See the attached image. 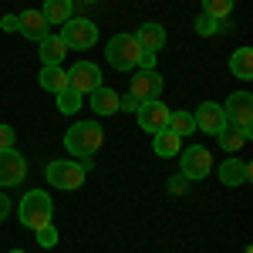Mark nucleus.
<instances>
[{
  "label": "nucleus",
  "mask_w": 253,
  "mask_h": 253,
  "mask_svg": "<svg viewBox=\"0 0 253 253\" xmlns=\"http://www.w3.org/2000/svg\"><path fill=\"white\" fill-rule=\"evenodd\" d=\"M81 3H95V0H81Z\"/></svg>",
  "instance_id": "f704fd0d"
},
{
  "label": "nucleus",
  "mask_w": 253,
  "mask_h": 253,
  "mask_svg": "<svg viewBox=\"0 0 253 253\" xmlns=\"http://www.w3.org/2000/svg\"><path fill=\"white\" fill-rule=\"evenodd\" d=\"M68 88H75L81 95H91L95 88H101V71H98V64H91V61L71 64V71H68Z\"/></svg>",
  "instance_id": "6e6552de"
},
{
  "label": "nucleus",
  "mask_w": 253,
  "mask_h": 253,
  "mask_svg": "<svg viewBox=\"0 0 253 253\" xmlns=\"http://www.w3.org/2000/svg\"><path fill=\"white\" fill-rule=\"evenodd\" d=\"M0 31H7V34L17 31V14H3V17H0Z\"/></svg>",
  "instance_id": "7c9ffc66"
},
{
  "label": "nucleus",
  "mask_w": 253,
  "mask_h": 253,
  "mask_svg": "<svg viewBox=\"0 0 253 253\" xmlns=\"http://www.w3.org/2000/svg\"><path fill=\"white\" fill-rule=\"evenodd\" d=\"M38 54H41V64H61V61L68 58V44L61 41V34H44L38 41Z\"/></svg>",
  "instance_id": "a211bd4d"
},
{
  "label": "nucleus",
  "mask_w": 253,
  "mask_h": 253,
  "mask_svg": "<svg viewBox=\"0 0 253 253\" xmlns=\"http://www.w3.org/2000/svg\"><path fill=\"white\" fill-rule=\"evenodd\" d=\"M10 210H14V203H10V199H7V196L0 193V223H3V219H7V216H10Z\"/></svg>",
  "instance_id": "2f4dec72"
},
{
  "label": "nucleus",
  "mask_w": 253,
  "mask_h": 253,
  "mask_svg": "<svg viewBox=\"0 0 253 253\" xmlns=\"http://www.w3.org/2000/svg\"><path fill=\"white\" fill-rule=\"evenodd\" d=\"M138 128H145L149 135H156V132H162L166 125H169V105L166 101H142L138 105Z\"/></svg>",
  "instance_id": "1a4fd4ad"
},
{
  "label": "nucleus",
  "mask_w": 253,
  "mask_h": 253,
  "mask_svg": "<svg viewBox=\"0 0 253 253\" xmlns=\"http://www.w3.org/2000/svg\"><path fill=\"white\" fill-rule=\"evenodd\" d=\"M210 169H213V152L206 145L179 149V172H182V179H206Z\"/></svg>",
  "instance_id": "423d86ee"
},
{
  "label": "nucleus",
  "mask_w": 253,
  "mask_h": 253,
  "mask_svg": "<svg viewBox=\"0 0 253 253\" xmlns=\"http://www.w3.org/2000/svg\"><path fill=\"white\" fill-rule=\"evenodd\" d=\"M162 88H166V81H162L159 71H138L135 68L128 95H135L138 101H156V98H162Z\"/></svg>",
  "instance_id": "9b49d317"
},
{
  "label": "nucleus",
  "mask_w": 253,
  "mask_h": 253,
  "mask_svg": "<svg viewBox=\"0 0 253 253\" xmlns=\"http://www.w3.org/2000/svg\"><path fill=\"white\" fill-rule=\"evenodd\" d=\"M138 105H142V101H138L135 95H125V98H118V112H138Z\"/></svg>",
  "instance_id": "c756f323"
},
{
  "label": "nucleus",
  "mask_w": 253,
  "mask_h": 253,
  "mask_svg": "<svg viewBox=\"0 0 253 253\" xmlns=\"http://www.w3.org/2000/svg\"><path fill=\"white\" fill-rule=\"evenodd\" d=\"M51 213H54V203H51V196L44 193V189L24 193V199H20V206H17V216H20V223H24L27 230L47 226V223H51Z\"/></svg>",
  "instance_id": "f03ea898"
},
{
  "label": "nucleus",
  "mask_w": 253,
  "mask_h": 253,
  "mask_svg": "<svg viewBox=\"0 0 253 253\" xmlns=\"http://www.w3.org/2000/svg\"><path fill=\"white\" fill-rule=\"evenodd\" d=\"M135 68H138V71H156V54H152V51H142Z\"/></svg>",
  "instance_id": "cd10ccee"
},
{
  "label": "nucleus",
  "mask_w": 253,
  "mask_h": 253,
  "mask_svg": "<svg viewBox=\"0 0 253 253\" xmlns=\"http://www.w3.org/2000/svg\"><path fill=\"white\" fill-rule=\"evenodd\" d=\"M0 149H14V128L0 122Z\"/></svg>",
  "instance_id": "c85d7f7f"
},
{
  "label": "nucleus",
  "mask_w": 253,
  "mask_h": 253,
  "mask_svg": "<svg viewBox=\"0 0 253 253\" xmlns=\"http://www.w3.org/2000/svg\"><path fill=\"white\" fill-rule=\"evenodd\" d=\"M216 175H219V182L223 186H230V189H236V186H243V182H250V166L243 162V159L230 156L219 169H216Z\"/></svg>",
  "instance_id": "ddd939ff"
},
{
  "label": "nucleus",
  "mask_w": 253,
  "mask_h": 253,
  "mask_svg": "<svg viewBox=\"0 0 253 253\" xmlns=\"http://www.w3.org/2000/svg\"><path fill=\"white\" fill-rule=\"evenodd\" d=\"M38 84L44 91H64L68 88V71L61 68V64H41V75H38Z\"/></svg>",
  "instance_id": "6ab92c4d"
},
{
  "label": "nucleus",
  "mask_w": 253,
  "mask_h": 253,
  "mask_svg": "<svg viewBox=\"0 0 253 253\" xmlns=\"http://www.w3.org/2000/svg\"><path fill=\"white\" fill-rule=\"evenodd\" d=\"M84 166L81 162H71V159H54L47 162V182L54 189H81L84 186Z\"/></svg>",
  "instance_id": "39448f33"
},
{
  "label": "nucleus",
  "mask_w": 253,
  "mask_h": 253,
  "mask_svg": "<svg viewBox=\"0 0 253 253\" xmlns=\"http://www.w3.org/2000/svg\"><path fill=\"white\" fill-rule=\"evenodd\" d=\"M169 182H172V186H169V189H172V193H186V182H182V179H179V175H172V179H169Z\"/></svg>",
  "instance_id": "473e14b6"
},
{
  "label": "nucleus",
  "mask_w": 253,
  "mask_h": 253,
  "mask_svg": "<svg viewBox=\"0 0 253 253\" xmlns=\"http://www.w3.org/2000/svg\"><path fill=\"white\" fill-rule=\"evenodd\" d=\"M152 145H156L159 159H172V156H179V149H182V138L175 135L172 128H162V132L152 135Z\"/></svg>",
  "instance_id": "aec40b11"
},
{
  "label": "nucleus",
  "mask_w": 253,
  "mask_h": 253,
  "mask_svg": "<svg viewBox=\"0 0 253 253\" xmlns=\"http://www.w3.org/2000/svg\"><path fill=\"white\" fill-rule=\"evenodd\" d=\"M166 128H172L179 138L193 135V132H196V118H193V112H169V125H166Z\"/></svg>",
  "instance_id": "5701e85b"
},
{
  "label": "nucleus",
  "mask_w": 253,
  "mask_h": 253,
  "mask_svg": "<svg viewBox=\"0 0 253 253\" xmlns=\"http://www.w3.org/2000/svg\"><path fill=\"white\" fill-rule=\"evenodd\" d=\"M233 3L236 0H203V14L213 20H226L233 14Z\"/></svg>",
  "instance_id": "393cba45"
},
{
  "label": "nucleus",
  "mask_w": 253,
  "mask_h": 253,
  "mask_svg": "<svg viewBox=\"0 0 253 253\" xmlns=\"http://www.w3.org/2000/svg\"><path fill=\"white\" fill-rule=\"evenodd\" d=\"M138 54H142V47H138L135 34H115V38L108 41V47H105V58L108 64L115 68V71H135L138 64Z\"/></svg>",
  "instance_id": "7ed1b4c3"
},
{
  "label": "nucleus",
  "mask_w": 253,
  "mask_h": 253,
  "mask_svg": "<svg viewBox=\"0 0 253 253\" xmlns=\"http://www.w3.org/2000/svg\"><path fill=\"white\" fill-rule=\"evenodd\" d=\"M250 138H253V128H236V125H223V128L216 132V142H219V149H223L226 156H236Z\"/></svg>",
  "instance_id": "4468645a"
},
{
  "label": "nucleus",
  "mask_w": 253,
  "mask_h": 253,
  "mask_svg": "<svg viewBox=\"0 0 253 253\" xmlns=\"http://www.w3.org/2000/svg\"><path fill=\"white\" fill-rule=\"evenodd\" d=\"M230 71H233L240 81H250L253 78V51L250 47H236L233 58H230Z\"/></svg>",
  "instance_id": "4be33fe9"
},
{
  "label": "nucleus",
  "mask_w": 253,
  "mask_h": 253,
  "mask_svg": "<svg viewBox=\"0 0 253 253\" xmlns=\"http://www.w3.org/2000/svg\"><path fill=\"white\" fill-rule=\"evenodd\" d=\"M44 20L47 24H68V20L75 17V10H71V0H44Z\"/></svg>",
  "instance_id": "412c9836"
},
{
  "label": "nucleus",
  "mask_w": 253,
  "mask_h": 253,
  "mask_svg": "<svg viewBox=\"0 0 253 253\" xmlns=\"http://www.w3.org/2000/svg\"><path fill=\"white\" fill-rule=\"evenodd\" d=\"M47 27H51V24L44 20V14H41V10H20V14H17V31L27 41H41L44 34H51Z\"/></svg>",
  "instance_id": "2eb2a0df"
},
{
  "label": "nucleus",
  "mask_w": 253,
  "mask_h": 253,
  "mask_svg": "<svg viewBox=\"0 0 253 253\" xmlns=\"http://www.w3.org/2000/svg\"><path fill=\"white\" fill-rule=\"evenodd\" d=\"M81 105H84V95H81V91H75V88L58 91V112H61V115H75Z\"/></svg>",
  "instance_id": "b1692460"
},
{
  "label": "nucleus",
  "mask_w": 253,
  "mask_h": 253,
  "mask_svg": "<svg viewBox=\"0 0 253 253\" xmlns=\"http://www.w3.org/2000/svg\"><path fill=\"white\" fill-rule=\"evenodd\" d=\"M101 142H105V132H101L98 122H75L64 132V149L71 156H81V159H91L101 149Z\"/></svg>",
  "instance_id": "f257e3e1"
},
{
  "label": "nucleus",
  "mask_w": 253,
  "mask_h": 253,
  "mask_svg": "<svg viewBox=\"0 0 253 253\" xmlns=\"http://www.w3.org/2000/svg\"><path fill=\"white\" fill-rule=\"evenodd\" d=\"M219 108H223L226 125L253 128V95H250V91H233V95L226 98V105H219Z\"/></svg>",
  "instance_id": "0eeeda50"
},
{
  "label": "nucleus",
  "mask_w": 253,
  "mask_h": 253,
  "mask_svg": "<svg viewBox=\"0 0 253 253\" xmlns=\"http://www.w3.org/2000/svg\"><path fill=\"white\" fill-rule=\"evenodd\" d=\"M27 175V159L20 156L17 149H0V186H17Z\"/></svg>",
  "instance_id": "9d476101"
},
{
  "label": "nucleus",
  "mask_w": 253,
  "mask_h": 253,
  "mask_svg": "<svg viewBox=\"0 0 253 253\" xmlns=\"http://www.w3.org/2000/svg\"><path fill=\"white\" fill-rule=\"evenodd\" d=\"M61 41L71 51H88L98 44V24L88 17H71L68 24H61Z\"/></svg>",
  "instance_id": "20e7f679"
},
{
  "label": "nucleus",
  "mask_w": 253,
  "mask_h": 253,
  "mask_svg": "<svg viewBox=\"0 0 253 253\" xmlns=\"http://www.w3.org/2000/svg\"><path fill=\"white\" fill-rule=\"evenodd\" d=\"M10 253H27V250H10Z\"/></svg>",
  "instance_id": "72a5a7b5"
},
{
  "label": "nucleus",
  "mask_w": 253,
  "mask_h": 253,
  "mask_svg": "<svg viewBox=\"0 0 253 253\" xmlns=\"http://www.w3.org/2000/svg\"><path fill=\"white\" fill-rule=\"evenodd\" d=\"M34 240H38V247H44V250H51V247H58V230H54V223H47V226H41V230H34Z\"/></svg>",
  "instance_id": "bb28decb"
},
{
  "label": "nucleus",
  "mask_w": 253,
  "mask_h": 253,
  "mask_svg": "<svg viewBox=\"0 0 253 253\" xmlns=\"http://www.w3.org/2000/svg\"><path fill=\"white\" fill-rule=\"evenodd\" d=\"M193 118H196V132H206V135H216V132L226 125L223 108H219L216 101H203V105L193 112Z\"/></svg>",
  "instance_id": "f8f14e48"
},
{
  "label": "nucleus",
  "mask_w": 253,
  "mask_h": 253,
  "mask_svg": "<svg viewBox=\"0 0 253 253\" xmlns=\"http://www.w3.org/2000/svg\"><path fill=\"white\" fill-rule=\"evenodd\" d=\"M118 91L115 88H108V84H101V88H95L91 95H88V105H91V112H95L98 118L105 115H118Z\"/></svg>",
  "instance_id": "dca6fc26"
},
{
  "label": "nucleus",
  "mask_w": 253,
  "mask_h": 253,
  "mask_svg": "<svg viewBox=\"0 0 253 253\" xmlns=\"http://www.w3.org/2000/svg\"><path fill=\"white\" fill-rule=\"evenodd\" d=\"M135 41H138V47H142V51L159 54V51L166 47V27H162V24H156V20H145V24L135 31Z\"/></svg>",
  "instance_id": "f3484780"
},
{
  "label": "nucleus",
  "mask_w": 253,
  "mask_h": 253,
  "mask_svg": "<svg viewBox=\"0 0 253 253\" xmlns=\"http://www.w3.org/2000/svg\"><path fill=\"white\" fill-rule=\"evenodd\" d=\"M193 31L199 34V38H216V34H219V20L206 17V14H199V17L193 20Z\"/></svg>",
  "instance_id": "a878e982"
}]
</instances>
